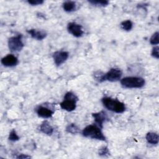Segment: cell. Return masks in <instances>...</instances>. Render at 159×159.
Listing matches in <instances>:
<instances>
[{"mask_svg":"<svg viewBox=\"0 0 159 159\" xmlns=\"http://www.w3.org/2000/svg\"><path fill=\"white\" fill-rule=\"evenodd\" d=\"M22 35L19 34L16 36L11 37L8 40V47L11 52H19L24 47V43L22 40Z\"/></svg>","mask_w":159,"mask_h":159,"instance_id":"obj_5","label":"cell"},{"mask_svg":"<svg viewBox=\"0 0 159 159\" xmlns=\"http://www.w3.org/2000/svg\"><path fill=\"white\" fill-rule=\"evenodd\" d=\"M66 130L68 133H70V134H78L80 132V129L75 124H69L66 127Z\"/></svg>","mask_w":159,"mask_h":159,"instance_id":"obj_16","label":"cell"},{"mask_svg":"<svg viewBox=\"0 0 159 159\" xmlns=\"http://www.w3.org/2000/svg\"><path fill=\"white\" fill-rule=\"evenodd\" d=\"M133 24L130 20H126L121 22L120 24V27L121 28L125 30V31H129L132 29Z\"/></svg>","mask_w":159,"mask_h":159,"instance_id":"obj_17","label":"cell"},{"mask_svg":"<svg viewBox=\"0 0 159 159\" xmlns=\"http://www.w3.org/2000/svg\"><path fill=\"white\" fill-rule=\"evenodd\" d=\"M68 32L76 37H81L83 34V30L81 25L76 22H70L67 25Z\"/></svg>","mask_w":159,"mask_h":159,"instance_id":"obj_7","label":"cell"},{"mask_svg":"<svg viewBox=\"0 0 159 159\" xmlns=\"http://www.w3.org/2000/svg\"><path fill=\"white\" fill-rule=\"evenodd\" d=\"M78 97L71 92H68L65 94L63 101L60 103V107L63 110L70 112L76 109Z\"/></svg>","mask_w":159,"mask_h":159,"instance_id":"obj_3","label":"cell"},{"mask_svg":"<svg viewBox=\"0 0 159 159\" xmlns=\"http://www.w3.org/2000/svg\"><path fill=\"white\" fill-rule=\"evenodd\" d=\"M122 75V73L120 70L117 68H111L107 73L105 74V81L107 80L111 82L117 81L120 79Z\"/></svg>","mask_w":159,"mask_h":159,"instance_id":"obj_6","label":"cell"},{"mask_svg":"<svg viewBox=\"0 0 159 159\" xmlns=\"http://www.w3.org/2000/svg\"><path fill=\"white\" fill-rule=\"evenodd\" d=\"M109 154V149L107 147H102L99 150V155L101 156H106Z\"/></svg>","mask_w":159,"mask_h":159,"instance_id":"obj_22","label":"cell"},{"mask_svg":"<svg viewBox=\"0 0 159 159\" xmlns=\"http://www.w3.org/2000/svg\"><path fill=\"white\" fill-rule=\"evenodd\" d=\"M63 7L66 12H72L76 9V3L71 1H65L63 4Z\"/></svg>","mask_w":159,"mask_h":159,"instance_id":"obj_15","label":"cell"},{"mask_svg":"<svg viewBox=\"0 0 159 159\" xmlns=\"http://www.w3.org/2000/svg\"><path fill=\"white\" fill-rule=\"evenodd\" d=\"M16 158H30V157L29 155H24V154H20Z\"/></svg>","mask_w":159,"mask_h":159,"instance_id":"obj_25","label":"cell"},{"mask_svg":"<svg viewBox=\"0 0 159 159\" xmlns=\"http://www.w3.org/2000/svg\"><path fill=\"white\" fill-rule=\"evenodd\" d=\"M40 130L46 135H51L53 134V129L48 121L44 120L40 125Z\"/></svg>","mask_w":159,"mask_h":159,"instance_id":"obj_13","label":"cell"},{"mask_svg":"<svg viewBox=\"0 0 159 159\" xmlns=\"http://www.w3.org/2000/svg\"><path fill=\"white\" fill-rule=\"evenodd\" d=\"M102 102L106 109L116 113H122L125 110L124 104L117 99L105 97L102 99Z\"/></svg>","mask_w":159,"mask_h":159,"instance_id":"obj_1","label":"cell"},{"mask_svg":"<svg viewBox=\"0 0 159 159\" xmlns=\"http://www.w3.org/2000/svg\"><path fill=\"white\" fill-rule=\"evenodd\" d=\"M92 116L94 119L96 125H97L99 127L102 129L103 127L104 122H106L107 119V114L104 111H102L98 112L93 113Z\"/></svg>","mask_w":159,"mask_h":159,"instance_id":"obj_9","label":"cell"},{"mask_svg":"<svg viewBox=\"0 0 159 159\" xmlns=\"http://www.w3.org/2000/svg\"><path fill=\"white\" fill-rule=\"evenodd\" d=\"M158 35H159L158 32H156L152 35V36L151 37L150 40V43L152 45H157V44H158V43H159Z\"/></svg>","mask_w":159,"mask_h":159,"instance_id":"obj_20","label":"cell"},{"mask_svg":"<svg viewBox=\"0 0 159 159\" xmlns=\"http://www.w3.org/2000/svg\"><path fill=\"white\" fill-rule=\"evenodd\" d=\"M158 135L155 132H148L146 135V140L151 144H157L158 143Z\"/></svg>","mask_w":159,"mask_h":159,"instance_id":"obj_14","label":"cell"},{"mask_svg":"<svg viewBox=\"0 0 159 159\" xmlns=\"http://www.w3.org/2000/svg\"><path fill=\"white\" fill-rule=\"evenodd\" d=\"M37 113L38 116L42 118H49L52 116L53 112L45 107L39 106L37 109Z\"/></svg>","mask_w":159,"mask_h":159,"instance_id":"obj_12","label":"cell"},{"mask_svg":"<svg viewBox=\"0 0 159 159\" xmlns=\"http://www.w3.org/2000/svg\"><path fill=\"white\" fill-rule=\"evenodd\" d=\"M89 2L93 5L98 6H106L109 4V2L106 0L105 1L93 0V1H89Z\"/></svg>","mask_w":159,"mask_h":159,"instance_id":"obj_19","label":"cell"},{"mask_svg":"<svg viewBox=\"0 0 159 159\" xmlns=\"http://www.w3.org/2000/svg\"><path fill=\"white\" fill-rule=\"evenodd\" d=\"M29 4H31L32 6H36V5H40L43 3V1L42 0H30L27 1Z\"/></svg>","mask_w":159,"mask_h":159,"instance_id":"obj_24","label":"cell"},{"mask_svg":"<svg viewBox=\"0 0 159 159\" xmlns=\"http://www.w3.org/2000/svg\"><path fill=\"white\" fill-rule=\"evenodd\" d=\"M1 63L5 66H13L18 63V59L16 56L8 54L1 59Z\"/></svg>","mask_w":159,"mask_h":159,"instance_id":"obj_10","label":"cell"},{"mask_svg":"<svg viewBox=\"0 0 159 159\" xmlns=\"http://www.w3.org/2000/svg\"><path fill=\"white\" fill-rule=\"evenodd\" d=\"M84 137L96 139L99 140H105L106 137L103 135L101 128L97 125H89L86 126L82 132Z\"/></svg>","mask_w":159,"mask_h":159,"instance_id":"obj_2","label":"cell"},{"mask_svg":"<svg viewBox=\"0 0 159 159\" xmlns=\"http://www.w3.org/2000/svg\"><path fill=\"white\" fill-rule=\"evenodd\" d=\"M121 85L127 88H140L145 84V80L141 77L129 76L122 78L120 81Z\"/></svg>","mask_w":159,"mask_h":159,"instance_id":"obj_4","label":"cell"},{"mask_svg":"<svg viewBox=\"0 0 159 159\" xmlns=\"http://www.w3.org/2000/svg\"><path fill=\"white\" fill-rule=\"evenodd\" d=\"M69 54L65 51H57L53 55L54 62L57 66H60L68 58Z\"/></svg>","mask_w":159,"mask_h":159,"instance_id":"obj_8","label":"cell"},{"mask_svg":"<svg viewBox=\"0 0 159 159\" xmlns=\"http://www.w3.org/2000/svg\"><path fill=\"white\" fill-rule=\"evenodd\" d=\"M104 75H105V74L104 73H102V71H97L94 73V78L98 82H102V81H105Z\"/></svg>","mask_w":159,"mask_h":159,"instance_id":"obj_18","label":"cell"},{"mask_svg":"<svg viewBox=\"0 0 159 159\" xmlns=\"http://www.w3.org/2000/svg\"><path fill=\"white\" fill-rule=\"evenodd\" d=\"M27 33L30 35V36L37 40H42L45 39L47 36V33L44 30H37L34 29H29L27 30Z\"/></svg>","mask_w":159,"mask_h":159,"instance_id":"obj_11","label":"cell"},{"mask_svg":"<svg viewBox=\"0 0 159 159\" xmlns=\"http://www.w3.org/2000/svg\"><path fill=\"white\" fill-rule=\"evenodd\" d=\"M9 139L11 141H17L19 139V137L17 135L15 130L13 129L10 132L9 135Z\"/></svg>","mask_w":159,"mask_h":159,"instance_id":"obj_21","label":"cell"},{"mask_svg":"<svg viewBox=\"0 0 159 159\" xmlns=\"http://www.w3.org/2000/svg\"><path fill=\"white\" fill-rule=\"evenodd\" d=\"M158 50H159V47L158 46L155 47L152 51V57H153L154 58L158 59L159 58V55H158Z\"/></svg>","mask_w":159,"mask_h":159,"instance_id":"obj_23","label":"cell"}]
</instances>
